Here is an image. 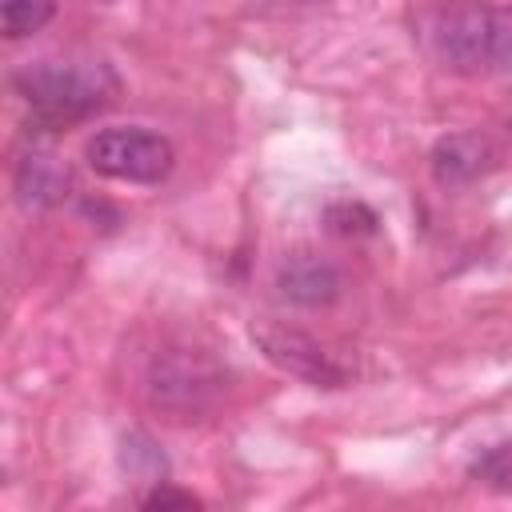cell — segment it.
Listing matches in <instances>:
<instances>
[{"mask_svg": "<svg viewBox=\"0 0 512 512\" xmlns=\"http://www.w3.org/2000/svg\"><path fill=\"white\" fill-rule=\"evenodd\" d=\"M432 52L448 72L480 76L512 60V20L480 0H448L432 16Z\"/></svg>", "mask_w": 512, "mask_h": 512, "instance_id": "1", "label": "cell"}, {"mask_svg": "<svg viewBox=\"0 0 512 512\" xmlns=\"http://www.w3.org/2000/svg\"><path fill=\"white\" fill-rule=\"evenodd\" d=\"M508 128H512V116H508Z\"/></svg>", "mask_w": 512, "mask_h": 512, "instance_id": "13", "label": "cell"}, {"mask_svg": "<svg viewBox=\"0 0 512 512\" xmlns=\"http://www.w3.org/2000/svg\"><path fill=\"white\" fill-rule=\"evenodd\" d=\"M228 388V372L200 348H168L148 368V396L176 420L204 416Z\"/></svg>", "mask_w": 512, "mask_h": 512, "instance_id": "3", "label": "cell"}, {"mask_svg": "<svg viewBox=\"0 0 512 512\" xmlns=\"http://www.w3.org/2000/svg\"><path fill=\"white\" fill-rule=\"evenodd\" d=\"M68 188H72V168L52 148H32L16 164V196L24 208H52L68 196Z\"/></svg>", "mask_w": 512, "mask_h": 512, "instance_id": "8", "label": "cell"}, {"mask_svg": "<svg viewBox=\"0 0 512 512\" xmlns=\"http://www.w3.org/2000/svg\"><path fill=\"white\" fill-rule=\"evenodd\" d=\"M16 88L32 108V124L64 128L108 108L116 76L108 64H32L16 76Z\"/></svg>", "mask_w": 512, "mask_h": 512, "instance_id": "2", "label": "cell"}, {"mask_svg": "<svg viewBox=\"0 0 512 512\" xmlns=\"http://www.w3.org/2000/svg\"><path fill=\"white\" fill-rule=\"evenodd\" d=\"M52 16H56V0H4V12H0L8 40L40 32Z\"/></svg>", "mask_w": 512, "mask_h": 512, "instance_id": "9", "label": "cell"}, {"mask_svg": "<svg viewBox=\"0 0 512 512\" xmlns=\"http://www.w3.org/2000/svg\"><path fill=\"white\" fill-rule=\"evenodd\" d=\"M496 164H500V152L480 132H448L432 144V156H428L432 180L440 188H468V184L484 180Z\"/></svg>", "mask_w": 512, "mask_h": 512, "instance_id": "6", "label": "cell"}, {"mask_svg": "<svg viewBox=\"0 0 512 512\" xmlns=\"http://www.w3.org/2000/svg\"><path fill=\"white\" fill-rule=\"evenodd\" d=\"M252 340L288 376H300V380H308L316 388H340V384H348V364H340L336 352H328L316 336H308V332H300L292 324L256 320L252 324Z\"/></svg>", "mask_w": 512, "mask_h": 512, "instance_id": "5", "label": "cell"}, {"mask_svg": "<svg viewBox=\"0 0 512 512\" xmlns=\"http://www.w3.org/2000/svg\"><path fill=\"white\" fill-rule=\"evenodd\" d=\"M324 224L336 232V236H372L376 232V212L360 200H340V204H328L324 212Z\"/></svg>", "mask_w": 512, "mask_h": 512, "instance_id": "11", "label": "cell"}, {"mask_svg": "<svg viewBox=\"0 0 512 512\" xmlns=\"http://www.w3.org/2000/svg\"><path fill=\"white\" fill-rule=\"evenodd\" d=\"M120 460H124L128 476H136V480H148V484L164 480V456H160V448H156L148 436H140V432L124 436V452H120Z\"/></svg>", "mask_w": 512, "mask_h": 512, "instance_id": "10", "label": "cell"}, {"mask_svg": "<svg viewBox=\"0 0 512 512\" xmlns=\"http://www.w3.org/2000/svg\"><path fill=\"white\" fill-rule=\"evenodd\" d=\"M84 156L92 172L124 184H160L176 164L172 140L148 128H100L84 144Z\"/></svg>", "mask_w": 512, "mask_h": 512, "instance_id": "4", "label": "cell"}, {"mask_svg": "<svg viewBox=\"0 0 512 512\" xmlns=\"http://www.w3.org/2000/svg\"><path fill=\"white\" fill-rule=\"evenodd\" d=\"M276 288L284 300L300 304V308H328L344 280H340V268L316 252H292L280 268H276Z\"/></svg>", "mask_w": 512, "mask_h": 512, "instance_id": "7", "label": "cell"}, {"mask_svg": "<svg viewBox=\"0 0 512 512\" xmlns=\"http://www.w3.org/2000/svg\"><path fill=\"white\" fill-rule=\"evenodd\" d=\"M140 504H144V508H196L200 500H196L192 492H180V488H168L164 480H156L152 492H144Z\"/></svg>", "mask_w": 512, "mask_h": 512, "instance_id": "12", "label": "cell"}]
</instances>
